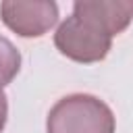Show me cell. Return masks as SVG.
I'll return each instance as SVG.
<instances>
[{
    "mask_svg": "<svg viewBox=\"0 0 133 133\" xmlns=\"http://www.w3.org/2000/svg\"><path fill=\"white\" fill-rule=\"evenodd\" d=\"M48 133H114V114L100 98L71 94L60 98L48 112Z\"/></svg>",
    "mask_w": 133,
    "mask_h": 133,
    "instance_id": "6da1fadb",
    "label": "cell"
},
{
    "mask_svg": "<svg viewBox=\"0 0 133 133\" xmlns=\"http://www.w3.org/2000/svg\"><path fill=\"white\" fill-rule=\"evenodd\" d=\"M54 46L66 58L89 64L106 58L112 46V37L81 21L77 15H71L58 25L54 33Z\"/></svg>",
    "mask_w": 133,
    "mask_h": 133,
    "instance_id": "7a4b0ae2",
    "label": "cell"
},
{
    "mask_svg": "<svg viewBox=\"0 0 133 133\" xmlns=\"http://www.w3.org/2000/svg\"><path fill=\"white\" fill-rule=\"evenodd\" d=\"M0 17L4 25L21 37H39L58 21V6L52 0L19 2L6 0L0 4Z\"/></svg>",
    "mask_w": 133,
    "mask_h": 133,
    "instance_id": "3957f363",
    "label": "cell"
},
{
    "mask_svg": "<svg viewBox=\"0 0 133 133\" xmlns=\"http://www.w3.org/2000/svg\"><path fill=\"white\" fill-rule=\"evenodd\" d=\"M73 15L106 35H118L133 19L131 2H75Z\"/></svg>",
    "mask_w": 133,
    "mask_h": 133,
    "instance_id": "277c9868",
    "label": "cell"
},
{
    "mask_svg": "<svg viewBox=\"0 0 133 133\" xmlns=\"http://www.w3.org/2000/svg\"><path fill=\"white\" fill-rule=\"evenodd\" d=\"M21 69V54L10 39L0 35V89L8 85Z\"/></svg>",
    "mask_w": 133,
    "mask_h": 133,
    "instance_id": "5b68a950",
    "label": "cell"
},
{
    "mask_svg": "<svg viewBox=\"0 0 133 133\" xmlns=\"http://www.w3.org/2000/svg\"><path fill=\"white\" fill-rule=\"evenodd\" d=\"M6 116H8V102H6V94L0 89V133L6 125Z\"/></svg>",
    "mask_w": 133,
    "mask_h": 133,
    "instance_id": "8992f818",
    "label": "cell"
}]
</instances>
